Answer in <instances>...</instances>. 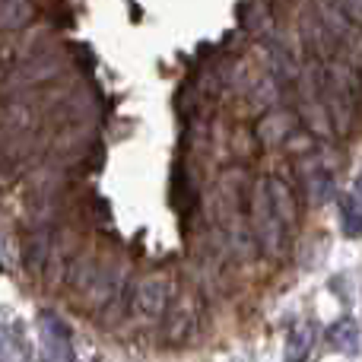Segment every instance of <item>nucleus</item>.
Listing matches in <instances>:
<instances>
[{
	"label": "nucleus",
	"mask_w": 362,
	"mask_h": 362,
	"mask_svg": "<svg viewBox=\"0 0 362 362\" xmlns=\"http://www.w3.org/2000/svg\"><path fill=\"white\" fill-rule=\"evenodd\" d=\"M67 61H64V51L57 45H35L29 42L23 61H16L13 70V86L25 89V86H45V83L57 80L64 74Z\"/></svg>",
	"instance_id": "nucleus-4"
},
{
	"label": "nucleus",
	"mask_w": 362,
	"mask_h": 362,
	"mask_svg": "<svg viewBox=\"0 0 362 362\" xmlns=\"http://www.w3.org/2000/svg\"><path fill=\"white\" fill-rule=\"evenodd\" d=\"M344 10L350 16V23L362 25V0H344Z\"/></svg>",
	"instance_id": "nucleus-16"
},
{
	"label": "nucleus",
	"mask_w": 362,
	"mask_h": 362,
	"mask_svg": "<svg viewBox=\"0 0 362 362\" xmlns=\"http://www.w3.org/2000/svg\"><path fill=\"white\" fill-rule=\"evenodd\" d=\"M340 219H344V235H350V238L362 235V210H359L356 197L340 200Z\"/></svg>",
	"instance_id": "nucleus-14"
},
{
	"label": "nucleus",
	"mask_w": 362,
	"mask_h": 362,
	"mask_svg": "<svg viewBox=\"0 0 362 362\" xmlns=\"http://www.w3.org/2000/svg\"><path fill=\"white\" fill-rule=\"evenodd\" d=\"M327 344L331 346H337L340 353H359V327H356V321L353 318H344V321H337V325L327 331Z\"/></svg>",
	"instance_id": "nucleus-12"
},
{
	"label": "nucleus",
	"mask_w": 362,
	"mask_h": 362,
	"mask_svg": "<svg viewBox=\"0 0 362 362\" xmlns=\"http://www.w3.org/2000/svg\"><path fill=\"white\" fill-rule=\"evenodd\" d=\"M267 64H270V76H276V80H283V83L299 80V64H296L293 51L283 42L267 45Z\"/></svg>",
	"instance_id": "nucleus-10"
},
{
	"label": "nucleus",
	"mask_w": 362,
	"mask_h": 362,
	"mask_svg": "<svg viewBox=\"0 0 362 362\" xmlns=\"http://www.w3.org/2000/svg\"><path fill=\"white\" fill-rule=\"evenodd\" d=\"M165 340L169 344H187L200 325V299L194 289H178L165 308Z\"/></svg>",
	"instance_id": "nucleus-5"
},
{
	"label": "nucleus",
	"mask_w": 362,
	"mask_h": 362,
	"mask_svg": "<svg viewBox=\"0 0 362 362\" xmlns=\"http://www.w3.org/2000/svg\"><path fill=\"white\" fill-rule=\"evenodd\" d=\"M35 19L32 0H0V32H23Z\"/></svg>",
	"instance_id": "nucleus-9"
},
{
	"label": "nucleus",
	"mask_w": 362,
	"mask_h": 362,
	"mask_svg": "<svg viewBox=\"0 0 362 362\" xmlns=\"http://www.w3.org/2000/svg\"><path fill=\"white\" fill-rule=\"evenodd\" d=\"M356 191L362 194V175H359V181H356Z\"/></svg>",
	"instance_id": "nucleus-17"
},
{
	"label": "nucleus",
	"mask_w": 362,
	"mask_h": 362,
	"mask_svg": "<svg viewBox=\"0 0 362 362\" xmlns=\"http://www.w3.org/2000/svg\"><path fill=\"white\" fill-rule=\"evenodd\" d=\"M172 296H175V286H172V276L165 270H153V274L140 276L134 283V293H131V318L137 321L140 327H150V325H159L169 308Z\"/></svg>",
	"instance_id": "nucleus-3"
},
{
	"label": "nucleus",
	"mask_w": 362,
	"mask_h": 362,
	"mask_svg": "<svg viewBox=\"0 0 362 362\" xmlns=\"http://www.w3.org/2000/svg\"><path fill=\"white\" fill-rule=\"evenodd\" d=\"M51 245H54V232L48 223H35L29 232L23 235V264L29 274H45L51 257Z\"/></svg>",
	"instance_id": "nucleus-7"
},
{
	"label": "nucleus",
	"mask_w": 362,
	"mask_h": 362,
	"mask_svg": "<svg viewBox=\"0 0 362 362\" xmlns=\"http://www.w3.org/2000/svg\"><path fill=\"white\" fill-rule=\"evenodd\" d=\"M248 229L255 235V242L261 245L264 255L270 257H283L286 251V242H289V229L283 226V219L276 216L274 204H270V194H267V185L264 178L257 181L255 194H251V204H248Z\"/></svg>",
	"instance_id": "nucleus-2"
},
{
	"label": "nucleus",
	"mask_w": 362,
	"mask_h": 362,
	"mask_svg": "<svg viewBox=\"0 0 362 362\" xmlns=\"http://www.w3.org/2000/svg\"><path fill=\"white\" fill-rule=\"evenodd\" d=\"M264 185H267V194H270V204H274L276 216L283 219V226H286L289 232L296 229V223H299V194H296L293 181L286 175H280V172H274V175L264 178Z\"/></svg>",
	"instance_id": "nucleus-6"
},
{
	"label": "nucleus",
	"mask_w": 362,
	"mask_h": 362,
	"mask_svg": "<svg viewBox=\"0 0 362 362\" xmlns=\"http://www.w3.org/2000/svg\"><path fill=\"white\" fill-rule=\"evenodd\" d=\"M16 45L13 42H0V86H4L6 80H13V70H16Z\"/></svg>",
	"instance_id": "nucleus-15"
},
{
	"label": "nucleus",
	"mask_w": 362,
	"mask_h": 362,
	"mask_svg": "<svg viewBox=\"0 0 362 362\" xmlns=\"http://www.w3.org/2000/svg\"><path fill=\"white\" fill-rule=\"evenodd\" d=\"M302 175H305V187H308V197H312V200L325 204V200L331 197L334 178H331V172H327L325 165H312V169H305Z\"/></svg>",
	"instance_id": "nucleus-13"
},
{
	"label": "nucleus",
	"mask_w": 362,
	"mask_h": 362,
	"mask_svg": "<svg viewBox=\"0 0 362 362\" xmlns=\"http://www.w3.org/2000/svg\"><path fill=\"white\" fill-rule=\"evenodd\" d=\"M321 99H325L327 118L331 127L337 134H350L353 121H356L359 102H362V76L353 64L346 61H331L325 70V89H321Z\"/></svg>",
	"instance_id": "nucleus-1"
},
{
	"label": "nucleus",
	"mask_w": 362,
	"mask_h": 362,
	"mask_svg": "<svg viewBox=\"0 0 362 362\" xmlns=\"http://www.w3.org/2000/svg\"><path fill=\"white\" fill-rule=\"evenodd\" d=\"M312 350H315V327L308 321H302V325L293 327V334L286 340V362H305Z\"/></svg>",
	"instance_id": "nucleus-11"
},
{
	"label": "nucleus",
	"mask_w": 362,
	"mask_h": 362,
	"mask_svg": "<svg viewBox=\"0 0 362 362\" xmlns=\"http://www.w3.org/2000/svg\"><path fill=\"white\" fill-rule=\"evenodd\" d=\"M296 115L286 112V108H276V112H267L255 127V137L261 140L264 146H280L286 140H293V131H296Z\"/></svg>",
	"instance_id": "nucleus-8"
}]
</instances>
